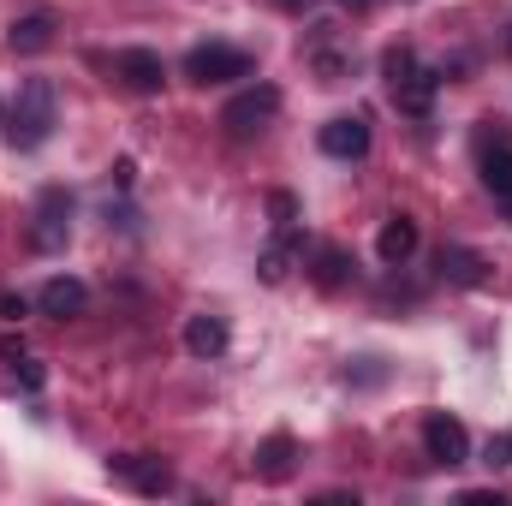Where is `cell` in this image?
I'll return each instance as SVG.
<instances>
[{
    "mask_svg": "<svg viewBox=\"0 0 512 506\" xmlns=\"http://www.w3.org/2000/svg\"><path fill=\"white\" fill-rule=\"evenodd\" d=\"M382 78H387V96H393V108L399 114H411V120H423L429 108H435V90H441V78L411 54V48H387L382 60Z\"/></svg>",
    "mask_w": 512,
    "mask_h": 506,
    "instance_id": "6da1fadb",
    "label": "cell"
},
{
    "mask_svg": "<svg viewBox=\"0 0 512 506\" xmlns=\"http://www.w3.org/2000/svg\"><path fill=\"white\" fill-rule=\"evenodd\" d=\"M12 149H42L54 137V84L48 78H24L18 84V102H12Z\"/></svg>",
    "mask_w": 512,
    "mask_h": 506,
    "instance_id": "7a4b0ae2",
    "label": "cell"
},
{
    "mask_svg": "<svg viewBox=\"0 0 512 506\" xmlns=\"http://www.w3.org/2000/svg\"><path fill=\"white\" fill-rule=\"evenodd\" d=\"M256 60L245 54V48H227V42H203V48H191L185 54V78L191 84H233V78H251Z\"/></svg>",
    "mask_w": 512,
    "mask_h": 506,
    "instance_id": "3957f363",
    "label": "cell"
},
{
    "mask_svg": "<svg viewBox=\"0 0 512 506\" xmlns=\"http://www.w3.org/2000/svg\"><path fill=\"white\" fill-rule=\"evenodd\" d=\"M66 233H72V197H66L60 185H48V191L36 197V227H30V245H36V251H60V245H66Z\"/></svg>",
    "mask_w": 512,
    "mask_h": 506,
    "instance_id": "277c9868",
    "label": "cell"
},
{
    "mask_svg": "<svg viewBox=\"0 0 512 506\" xmlns=\"http://www.w3.org/2000/svg\"><path fill=\"white\" fill-rule=\"evenodd\" d=\"M423 453H429L435 465H465V459H471V435H465V423L447 417V411H429V417H423Z\"/></svg>",
    "mask_w": 512,
    "mask_h": 506,
    "instance_id": "5b68a950",
    "label": "cell"
},
{
    "mask_svg": "<svg viewBox=\"0 0 512 506\" xmlns=\"http://www.w3.org/2000/svg\"><path fill=\"white\" fill-rule=\"evenodd\" d=\"M477 167H483V185L512 209V137L507 131H483L477 137Z\"/></svg>",
    "mask_w": 512,
    "mask_h": 506,
    "instance_id": "8992f818",
    "label": "cell"
},
{
    "mask_svg": "<svg viewBox=\"0 0 512 506\" xmlns=\"http://www.w3.org/2000/svg\"><path fill=\"white\" fill-rule=\"evenodd\" d=\"M274 114H280V90H274V84H256V90L233 96V102L221 108V126L227 131H256V126H268Z\"/></svg>",
    "mask_w": 512,
    "mask_h": 506,
    "instance_id": "52a82bcc",
    "label": "cell"
},
{
    "mask_svg": "<svg viewBox=\"0 0 512 506\" xmlns=\"http://www.w3.org/2000/svg\"><path fill=\"white\" fill-rule=\"evenodd\" d=\"M108 471H114L120 483H131L137 495H167V489H173V471H167L161 459H149V453H126V459H114Z\"/></svg>",
    "mask_w": 512,
    "mask_h": 506,
    "instance_id": "ba28073f",
    "label": "cell"
},
{
    "mask_svg": "<svg viewBox=\"0 0 512 506\" xmlns=\"http://www.w3.org/2000/svg\"><path fill=\"white\" fill-rule=\"evenodd\" d=\"M322 149H328L334 161H358V155H370V126H364L358 114H340V120L322 126Z\"/></svg>",
    "mask_w": 512,
    "mask_h": 506,
    "instance_id": "9c48e42d",
    "label": "cell"
},
{
    "mask_svg": "<svg viewBox=\"0 0 512 506\" xmlns=\"http://www.w3.org/2000/svg\"><path fill=\"white\" fill-rule=\"evenodd\" d=\"M84 304H90V292H84V280H72V274H54L42 292H36V310L42 316H84Z\"/></svg>",
    "mask_w": 512,
    "mask_h": 506,
    "instance_id": "30bf717a",
    "label": "cell"
},
{
    "mask_svg": "<svg viewBox=\"0 0 512 506\" xmlns=\"http://www.w3.org/2000/svg\"><path fill=\"white\" fill-rule=\"evenodd\" d=\"M120 78H126V90H137V96H155L161 78H167V66L149 48H120Z\"/></svg>",
    "mask_w": 512,
    "mask_h": 506,
    "instance_id": "8fae6325",
    "label": "cell"
},
{
    "mask_svg": "<svg viewBox=\"0 0 512 506\" xmlns=\"http://www.w3.org/2000/svg\"><path fill=\"white\" fill-rule=\"evenodd\" d=\"M411 251H417V221L411 215H387V227L376 233V256L387 268H399V262H411Z\"/></svg>",
    "mask_w": 512,
    "mask_h": 506,
    "instance_id": "7c38bea8",
    "label": "cell"
},
{
    "mask_svg": "<svg viewBox=\"0 0 512 506\" xmlns=\"http://www.w3.org/2000/svg\"><path fill=\"white\" fill-rule=\"evenodd\" d=\"M292 465H298V441H292V435H268V441L256 447V477H262V483H286Z\"/></svg>",
    "mask_w": 512,
    "mask_h": 506,
    "instance_id": "4fadbf2b",
    "label": "cell"
},
{
    "mask_svg": "<svg viewBox=\"0 0 512 506\" xmlns=\"http://www.w3.org/2000/svg\"><path fill=\"white\" fill-rule=\"evenodd\" d=\"M185 352L191 358H221L227 352V322L221 316H191L185 322Z\"/></svg>",
    "mask_w": 512,
    "mask_h": 506,
    "instance_id": "5bb4252c",
    "label": "cell"
},
{
    "mask_svg": "<svg viewBox=\"0 0 512 506\" xmlns=\"http://www.w3.org/2000/svg\"><path fill=\"white\" fill-rule=\"evenodd\" d=\"M6 42H12V54H42V48H54V12H30V18H18Z\"/></svg>",
    "mask_w": 512,
    "mask_h": 506,
    "instance_id": "9a60e30c",
    "label": "cell"
},
{
    "mask_svg": "<svg viewBox=\"0 0 512 506\" xmlns=\"http://www.w3.org/2000/svg\"><path fill=\"white\" fill-rule=\"evenodd\" d=\"M483 268H489V262L477 251H441V274H447L453 286H483V280H489Z\"/></svg>",
    "mask_w": 512,
    "mask_h": 506,
    "instance_id": "2e32d148",
    "label": "cell"
},
{
    "mask_svg": "<svg viewBox=\"0 0 512 506\" xmlns=\"http://www.w3.org/2000/svg\"><path fill=\"white\" fill-rule=\"evenodd\" d=\"M286 268H292V251H286V245H274V251L262 256V280H268V286H280Z\"/></svg>",
    "mask_w": 512,
    "mask_h": 506,
    "instance_id": "e0dca14e",
    "label": "cell"
},
{
    "mask_svg": "<svg viewBox=\"0 0 512 506\" xmlns=\"http://www.w3.org/2000/svg\"><path fill=\"white\" fill-rule=\"evenodd\" d=\"M483 465H489V471H501V465H512V435H495V441H489Z\"/></svg>",
    "mask_w": 512,
    "mask_h": 506,
    "instance_id": "ac0fdd59",
    "label": "cell"
},
{
    "mask_svg": "<svg viewBox=\"0 0 512 506\" xmlns=\"http://www.w3.org/2000/svg\"><path fill=\"white\" fill-rule=\"evenodd\" d=\"M340 280H346V256L322 251V286H340Z\"/></svg>",
    "mask_w": 512,
    "mask_h": 506,
    "instance_id": "d6986e66",
    "label": "cell"
},
{
    "mask_svg": "<svg viewBox=\"0 0 512 506\" xmlns=\"http://www.w3.org/2000/svg\"><path fill=\"white\" fill-rule=\"evenodd\" d=\"M12 370H18V376H24V387H42V381H48V370H42V364H36V358H18V364H12Z\"/></svg>",
    "mask_w": 512,
    "mask_h": 506,
    "instance_id": "ffe728a7",
    "label": "cell"
},
{
    "mask_svg": "<svg viewBox=\"0 0 512 506\" xmlns=\"http://www.w3.org/2000/svg\"><path fill=\"white\" fill-rule=\"evenodd\" d=\"M459 501H465V506H507L501 495H495V489H465Z\"/></svg>",
    "mask_w": 512,
    "mask_h": 506,
    "instance_id": "44dd1931",
    "label": "cell"
},
{
    "mask_svg": "<svg viewBox=\"0 0 512 506\" xmlns=\"http://www.w3.org/2000/svg\"><path fill=\"white\" fill-rule=\"evenodd\" d=\"M24 310H30V304H24V298H18V292H6V298H0V316H6V322H18V316H24Z\"/></svg>",
    "mask_w": 512,
    "mask_h": 506,
    "instance_id": "7402d4cb",
    "label": "cell"
},
{
    "mask_svg": "<svg viewBox=\"0 0 512 506\" xmlns=\"http://www.w3.org/2000/svg\"><path fill=\"white\" fill-rule=\"evenodd\" d=\"M0 358H6V364H18V358H24V340H12V334H6V340H0Z\"/></svg>",
    "mask_w": 512,
    "mask_h": 506,
    "instance_id": "603a6c76",
    "label": "cell"
},
{
    "mask_svg": "<svg viewBox=\"0 0 512 506\" xmlns=\"http://www.w3.org/2000/svg\"><path fill=\"white\" fill-rule=\"evenodd\" d=\"M340 6H352V12H364V6H370V0H340Z\"/></svg>",
    "mask_w": 512,
    "mask_h": 506,
    "instance_id": "cb8c5ba5",
    "label": "cell"
},
{
    "mask_svg": "<svg viewBox=\"0 0 512 506\" xmlns=\"http://www.w3.org/2000/svg\"><path fill=\"white\" fill-rule=\"evenodd\" d=\"M280 6H304V0H280Z\"/></svg>",
    "mask_w": 512,
    "mask_h": 506,
    "instance_id": "d4e9b609",
    "label": "cell"
}]
</instances>
